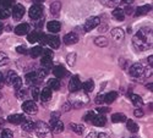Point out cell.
I'll return each mask as SVG.
<instances>
[{
    "mask_svg": "<svg viewBox=\"0 0 153 138\" xmlns=\"http://www.w3.org/2000/svg\"><path fill=\"white\" fill-rule=\"evenodd\" d=\"M132 44H134V46L137 50H140V52H142V50L147 49L148 45H149V43L147 41V35H145L143 33H141L140 31L135 34L134 39H132Z\"/></svg>",
    "mask_w": 153,
    "mask_h": 138,
    "instance_id": "cell-1",
    "label": "cell"
},
{
    "mask_svg": "<svg viewBox=\"0 0 153 138\" xmlns=\"http://www.w3.org/2000/svg\"><path fill=\"white\" fill-rule=\"evenodd\" d=\"M34 131L37 132V134L39 138H53L49 125H47L45 122L39 121V122L34 123Z\"/></svg>",
    "mask_w": 153,
    "mask_h": 138,
    "instance_id": "cell-2",
    "label": "cell"
},
{
    "mask_svg": "<svg viewBox=\"0 0 153 138\" xmlns=\"http://www.w3.org/2000/svg\"><path fill=\"white\" fill-rule=\"evenodd\" d=\"M43 11H44V9L41 4H34L33 6H31V9L28 11V15L32 20H38V18L42 17Z\"/></svg>",
    "mask_w": 153,
    "mask_h": 138,
    "instance_id": "cell-3",
    "label": "cell"
},
{
    "mask_svg": "<svg viewBox=\"0 0 153 138\" xmlns=\"http://www.w3.org/2000/svg\"><path fill=\"white\" fill-rule=\"evenodd\" d=\"M129 73L132 77H141L145 73V67L142 66V64H140V62H135L129 69Z\"/></svg>",
    "mask_w": 153,
    "mask_h": 138,
    "instance_id": "cell-4",
    "label": "cell"
},
{
    "mask_svg": "<svg viewBox=\"0 0 153 138\" xmlns=\"http://www.w3.org/2000/svg\"><path fill=\"white\" fill-rule=\"evenodd\" d=\"M22 109L26 114H30V115H33L38 111V106L33 100H27V102H25L22 104Z\"/></svg>",
    "mask_w": 153,
    "mask_h": 138,
    "instance_id": "cell-5",
    "label": "cell"
},
{
    "mask_svg": "<svg viewBox=\"0 0 153 138\" xmlns=\"http://www.w3.org/2000/svg\"><path fill=\"white\" fill-rule=\"evenodd\" d=\"M99 23H100L99 17H90V18L86 21L83 28H85L86 32H90V31L94 30L96 27H98V26H99Z\"/></svg>",
    "mask_w": 153,
    "mask_h": 138,
    "instance_id": "cell-6",
    "label": "cell"
},
{
    "mask_svg": "<svg viewBox=\"0 0 153 138\" xmlns=\"http://www.w3.org/2000/svg\"><path fill=\"white\" fill-rule=\"evenodd\" d=\"M81 87V81H80V77L77 75H74V76L70 78V82H69V91L71 93L74 92H77Z\"/></svg>",
    "mask_w": 153,
    "mask_h": 138,
    "instance_id": "cell-7",
    "label": "cell"
},
{
    "mask_svg": "<svg viewBox=\"0 0 153 138\" xmlns=\"http://www.w3.org/2000/svg\"><path fill=\"white\" fill-rule=\"evenodd\" d=\"M25 15V6L21 4H15L14 9H12V17H14L16 21L21 20Z\"/></svg>",
    "mask_w": 153,
    "mask_h": 138,
    "instance_id": "cell-8",
    "label": "cell"
},
{
    "mask_svg": "<svg viewBox=\"0 0 153 138\" xmlns=\"http://www.w3.org/2000/svg\"><path fill=\"white\" fill-rule=\"evenodd\" d=\"M42 77H41V75L38 73V72H30L26 75V82L27 84H37V83H39L42 82Z\"/></svg>",
    "mask_w": 153,
    "mask_h": 138,
    "instance_id": "cell-9",
    "label": "cell"
},
{
    "mask_svg": "<svg viewBox=\"0 0 153 138\" xmlns=\"http://www.w3.org/2000/svg\"><path fill=\"white\" fill-rule=\"evenodd\" d=\"M62 41H64V43H65L66 45H74V44L77 43L79 37H77V34H76V33L70 32V33L65 34V37H64V39H62Z\"/></svg>",
    "mask_w": 153,
    "mask_h": 138,
    "instance_id": "cell-10",
    "label": "cell"
},
{
    "mask_svg": "<svg viewBox=\"0 0 153 138\" xmlns=\"http://www.w3.org/2000/svg\"><path fill=\"white\" fill-rule=\"evenodd\" d=\"M31 31V27L28 23H21L19 26H16L15 28V33L17 35H25V34H28Z\"/></svg>",
    "mask_w": 153,
    "mask_h": 138,
    "instance_id": "cell-11",
    "label": "cell"
},
{
    "mask_svg": "<svg viewBox=\"0 0 153 138\" xmlns=\"http://www.w3.org/2000/svg\"><path fill=\"white\" fill-rule=\"evenodd\" d=\"M7 121L12 125H20L23 121H26V117H25L23 115H20V114H14V115H10L7 117Z\"/></svg>",
    "mask_w": 153,
    "mask_h": 138,
    "instance_id": "cell-12",
    "label": "cell"
},
{
    "mask_svg": "<svg viewBox=\"0 0 153 138\" xmlns=\"http://www.w3.org/2000/svg\"><path fill=\"white\" fill-rule=\"evenodd\" d=\"M92 122H93L94 126H97V127H103L104 125L107 123V119H105V116H104V115L98 114V115H96V116H94V119L92 120Z\"/></svg>",
    "mask_w": 153,
    "mask_h": 138,
    "instance_id": "cell-13",
    "label": "cell"
},
{
    "mask_svg": "<svg viewBox=\"0 0 153 138\" xmlns=\"http://www.w3.org/2000/svg\"><path fill=\"white\" fill-rule=\"evenodd\" d=\"M47 28H48V31H50L52 33H58L60 31V28H61V24H60L59 21H50L47 24Z\"/></svg>",
    "mask_w": 153,
    "mask_h": 138,
    "instance_id": "cell-14",
    "label": "cell"
},
{
    "mask_svg": "<svg viewBox=\"0 0 153 138\" xmlns=\"http://www.w3.org/2000/svg\"><path fill=\"white\" fill-rule=\"evenodd\" d=\"M47 38H48L47 44H49L50 48H53V49L59 48V45H60V39L58 38L56 35H47Z\"/></svg>",
    "mask_w": 153,
    "mask_h": 138,
    "instance_id": "cell-15",
    "label": "cell"
},
{
    "mask_svg": "<svg viewBox=\"0 0 153 138\" xmlns=\"http://www.w3.org/2000/svg\"><path fill=\"white\" fill-rule=\"evenodd\" d=\"M52 89L50 88H44V89H42V92L39 93V100H42V102H48V100H50L52 99Z\"/></svg>",
    "mask_w": 153,
    "mask_h": 138,
    "instance_id": "cell-16",
    "label": "cell"
},
{
    "mask_svg": "<svg viewBox=\"0 0 153 138\" xmlns=\"http://www.w3.org/2000/svg\"><path fill=\"white\" fill-rule=\"evenodd\" d=\"M152 6L151 5H143V6H140L136 9V12H135V16L138 17V16H143V15H147L148 12L151 11Z\"/></svg>",
    "mask_w": 153,
    "mask_h": 138,
    "instance_id": "cell-17",
    "label": "cell"
},
{
    "mask_svg": "<svg viewBox=\"0 0 153 138\" xmlns=\"http://www.w3.org/2000/svg\"><path fill=\"white\" fill-rule=\"evenodd\" d=\"M53 72H54V75H55V77H58V78L65 77V75H66V70H65V67H64L62 65L55 66L54 70H53Z\"/></svg>",
    "mask_w": 153,
    "mask_h": 138,
    "instance_id": "cell-18",
    "label": "cell"
},
{
    "mask_svg": "<svg viewBox=\"0 0 153 138\" xmlns=\"http://www.w3.org/2000/svg\"><path fill=\"white\" fill-rule=\"evenodd\" d=\"M81 87H82V89L85 91V93H91L94 89V82L92 80H88L85 83H82Z\"/></svg>",
    "mask_w": 153,
    "mask_h": 138,
    "instance_id": "cell-19",
    "label": "cell"
},
{
    "mask_svg": "<svg viewBox=\"0 0 153 138\" xmlns=\"http://www.w3.org/2000/svg\"><path fill=\"white\" fill-rule=\"evenodd\" d=\"M130 98H131L132 104H134L136 108H142V105H143V100H142V98L140 97L138 94H130Z\"/></svg>",
    "mask_w": 153,
    "mask_h": 138,
    "instance_id": "cell-20",
    "label": "cell"
},
{
    "mask_svg": "<svg viewBox=\"0 0 153 138\" xmlns=\"http://www.w3.org/2000/svg\"><path fill=\"white\" fill-rule=\"evenodd\" d=\"M111 37L115 41H118V42H121L123 39H124V32H123V30L121 28H114L113 31H111Z\"/></svg>",
    "mask_w": 153,
    "mask_h": 138,
    "instance_id": "cell-21",
    "label": "cell"
},
{
    "mask_svg": "<svg viewBox=\"0 0 153 138\" xmlns=\"http://www.w3.org/2000/svg\"><path fill=\"white\" fill-rule=\"evenodd\" d=\"M113 17L115 18V20H118V21H124V18H125V12H124V10L120 9V7L114 9V11H113Z\"/></svg>",
    "mask_w": 153,
    "mask_h": 138,
    "instance_id": "cell-22",
    "label": "cell"
},
{
    "mask_svg": "<svg viewBox=\"0 0 153 138\" xmlns=\"http://www.w3.org/2000/svg\"><path fill=\"white\" fill-rule=\"evenodd\" d=\"M42 52H43V48H42L41 45H37V46H34V48L31 49L30 55H31V58L37 59V58H39V56L42 55Z\"/></svg>",
    "mask_w": 153,
    "mask_h": 138,
    "instance_id": "cell-23",
    "label": "cell"
},
{
    "mask_svg": "<svg viewBox=\"0 0 153 138\" xmlns=\"http://www.w3.org/2000/svg\"><path fill=\"white\" fill-rule=\"evenodd\" d=\"M52 127V132L53 133H56V134H59V133H61L62 131H64V123L60 121V120H58L53 126H50Z\"/></svg>",
    "mask_w": 153,
    "mask_h": 138,
    "instance_id": "cell-24",
    "label": "cell"
},
{
    "mask_svg": "<svg viewBox=\"0 0 153 138\" xmlns=\"http://www.w3.org/2000/svg\"><path fill=\"white\" fill-rule=\"evenodd\" d=\"M60 10H61V4H60V1H54V3L50 4V12H52V15H54V16L59 15Z\"/></svg>",
    "mask_w": 153,
    "mask_h": 138,
    "instance_id": "cell-25",
    "label": "cell"
},
{
    "mask_svg": "<svg viewBox=\"0 0 153 138\" xmlns=\"http://www.w3.org/2000/svg\"><path fill=\"white\" fill-rule=\"evenodd\" d=\"M126 127H127V130H129L130 132H132V133L138 132V126H137V123L134 120H126Z\"/></svg>",
    "mask_w": 153,
    "mask_h": 138,
    "instance_id": "cell-26",
    "label": "cell"
},
{
    "mask_svg": "<svg viewBox=\"0 0 153 138\" xmlns=\"http://www.w3.org/2000/svg\"><path fill=\"white\" fill-rule=\"evenodd\" d=\"M111 121L114 123H118V122H125L126 121V116L121 112H117V114H113L111 115Z\"/></svg>",
    "mask_w": 153,
    "mask_h": 138,
    "instance_id": "cell-27",
    "label": "cell"
},
{
    "mask_svg": "<svg viewBox=\"0 0 153 138\" xmlns=\"http://www.w3.org/2000/svg\"><path fill=\"white\" fill-rule=\"evenodd\" d=\"M117 98H118V93H117V92H109L108 94L104 95V103L111 104Z\"/></svg>",
    "mask_w": 153,
    "mask_h": 138,
    "instance_id": "cell-28",
    "label": "cell"
},
{
    "mask_svg": "<svg viewBox=\"0 0 153 138\" xmlns=\"http://www.w3.org/2000/svg\"><path fill=\"white\" fill-rule=\"evenodd\" d=\"M39 35H41L39 32L33 31V32H31V33L27 34V41L30 43H36V42H38V39H39Z\"/></svg>",
    "mask_w": 153,
    "mask_h": 138,
    "instance_id": "cell-29",
    "label": "cell"
},
{
    "mask_svg": "<svg viewBox=\"0 0 153 138\" xmlns=\"http://www.w3.org/2000/svg\"><path fill=\"white\" fill-rule=\"evenodd\" d=\"M48 88L54 89V91L59 89V88H60V81L56 80V78H50V80L48 81Z\"/></svg>",
    "mask_w": 153,
    "mask_h": 138,
    "instance_id": "cell-30",
    "label": "cell"
},
{
    "mask_svg": "<svg viewBox=\"0 0 153 138\" xmlns=\"http://www.w3.org/2000/svg\"><path fill=\"white\" fill-rule=\"evenodd\" d=\"M70 127L76 134H82L83 131H85V127L80 123H70Z\"/></svg>",
    "mask_w": 153,
    "mask_h": 138,
    "instance_id": "cell-31",
    "label": "cell"
},
{
    "mask_svg": "<svg viewBox=\"0 0 153 138\" xmlns=\"http://www.w3.org/2000/svg\"><path fill=\"white\" fill-rule=\"evenodd\" d=\"M94 44L98 46H107L108 45V41L105 37H97L94 39Z\"/></svg>",
    "mask_w": 153,
    "mask_h": 138,
    "instance_id": "cell-32",
    "label": "cell"
},
{
    "mask_svg": "<svg viewBox=\"0 0 153 138\" xmlns=\"http://www.w3.org/2000/svg\"><path fill=\"white\" fill-rule=\"evenodd\" d=\"M17 77V75H16V72H14V71H9L7 72V75H6V83L7 84H12V82L15 81V78Z\"/></svg>",
    "mask_w": 153,
    "mask_h": 138,
    "instance_id": "cell-33",
    "label": "cell"
},
{
    "mask_svg": "<svg viewBox=\"0 0 153 138\" xmlns=\"http://www.w3.org/2000/svg\"><path fill=\"white\" fill-rule=\"evenodd\" d=\"M23 130L27 131V132H32L34 131V122L32 121H23Z\"/></svg>",
    "mask_w": 153,
    "mask_h": 138,
    "instance_id": "cell-34",
    "label": "cell"
},
{
    "mask_svg": "<svg viewBox=\"0 0 153 138\" xmlns=\"http://www.w3.org/2000/svg\"><path fill=\"white\" fill-rule=\"evenodd\" d=\"M41 65H42L44 69H50V67L53 66V61H52V59L42 58V60H41Z\"/></svg>",
    "mask_w": 153,
    "mask_h": 138,
    "instance_id": "cell-35",
    "label": "cell"
},
{
    "mask_svg": "<svg viewBox=\"0 0 153 138\" xmlns=\"http://www.w3.org/2000/svg\"><path fill=\"white\" fill-rule=\"evenodd\" d=\"M87 138H109L107 133L103 132H92L87 136Z\"/></svg>",
    "mask_w": 153,
    "mask_h": 138,
    "instance_id": "cell-36",
    "label": "cell"
},
{
    "mask_svg": "<svg viewBox=\"0 0 153 138\" xmlns=\"http://www.w3.org/2000/svg\"><path fill=\"white\" fill-rule=\"evenodd\" d=\"M9 64V56L5 53L0 52V66H5Z\"/></svg>",
    "mask_w": 153,
    "mask_h": 138,
    "instance_id": "cell-37",
    "label": "cell"
},
{
    "mask_svg": "<svg viewBox=\"0 0 153 138\" xmlns=\"http://www.w3.org/2000/svg\"><path fill=\"white\" fill-rule=\"evenodd\" d=\"M15 5V0H3V5H1V9H6L9 10L11 6Z\"/></svg>",
    "mask_w": 153,
    "mask_h": 138,
    "instance_id": "cell-38",
    "label": "cell"
},
{
    "mask_svg": "<svg viewBox=\"0 0 153 138\" xmlns=\"http://www.w3.org/2000/svg\"><path fill=\"white\" fill-rule=\"evenodd\" d=\"M12 87H14V88L15 89H20L21 88V87H22V80H21V77H16L15 78V81L14 82H12V84H11Z\"/></svg>",
    "mask_w": 153,
    "mask_h": 138,
    "instance_id": "cell-39",
    "label": "cell"
},
{
    "mask_svg": "<svg viewBox=\"0 0 153 138\" xmlns=\"http://www.w3.org/2000/svg\"><path fill=\"white\" fill-rule=\"evenodd\" d=\"M94 116H96L94 111H90V112H87V114L83 116V120H85L86 122H92V120L94 119Z\"/></svg>",
    "mask_w": 153,
    "mask_h": 138,
    "instance_id": "cell-40",
    "label": "cell"
},
{
    "mask_svg": "<svg viewBox=\"0 0 153 138\" xmlns=\"http://www.w3.org/2000/svg\"><path fill=\"white\" fill-rule=\"evenodd\" d=\"M75 60H76V54H75V53H71V54L68 55V58H66V61H68V64H69L70 66H74V65H75Z\"/></svg>",
    "mask_w": 153,
    "mask_h": 138,
    "instance_id": "cell-41",
    "label": "cell"
},
{
    "mask_svg": "<svg viewBox=\"0 0 153 138\" xmlns=\"http://www.w3.org/2000/svg\"><path fill=\"white\" fill-rule=\"evenodd\" d=\"M0 138H14V133H12L10 130L5 128V130L1 132V136H0Z\"/></svg>",
    "mask_w": 153,
    "mask_h": 138,
    "instance_id": "cell-42",
    "label": "cell"
},
{
    "mask_svg": "<svg viewBox=\"0 0 153 138\" xmlns=\"http://www.w3.org/2000/svg\"><path fill=\"white\" fill-rule=\"evenodd\" d=\"M42 55H43V58L53 59V56H54V53L52 52V50H49V49H43V52H42Z\"/></svg>",
    "mask_w": 153,
    "mask_h": 138,
    "instance_id": "cell-43",
    "label": "cell"
},
{
    "mask_svg": "<svg viewBox=\"0 0 153 138\" xmlns=\"http://www.w3.org/2000/svg\"><path fill=\"white\" fill-rule=\"evenodd\" d=\"M10 16V11L6 9H0V20H5Z\"/></svg>",
    "mask_w": 153,
    "mask_h": 138,
    "instance_id": "cell-44",
    "label": "cell"
},
{
    "mask_svg": "<svg viewBox=\"0 0 153 138\" xmlns=\"http://www.w3.org/2000/svg\"><path fill=\"white\" fill-rule=\"evenodd\" d=\"M47 41H48L47 35H45V34H43V33H41V35H39V39H38V42L41 43V45H44V44H47Z\"/></svg>",
    "mask_w": 153,
    "mask_h": 138,
    "instance_id": "cell-45",
    "label": "cell"
},
{
    "mask_svg": "<svg viewBox=\"0 0 153 138\" xmlns=\"http://www.w3.org/2000/svg\"><path fill=\"white\" fill-rule=\"evenodd\" d=\"M134 115H135L136 117H142V116H143V111H142V109H141V108H137V109H135V111H134Z\"/></svg>",
    "mask_w": 153,
    "mask_h": 138,
    "instance_id": "cell-46",
    "label": "cell"
},
{
    "mask_svg": "<svg viewBox=\"0 0 153 138\" xmlns=\"http://www.w3.org/2000/svg\"><path fill=\"white\" fill-rule=\"evenodd\" d=\"M96 103H97V104L104 103V95H103V94H98V95L96 97Z\"/></svg>",
    "mask_w": 153,
    "mask_h": 138,
    "instance_id": "cell-47",
    "label": "cell"
},
{
    "mask_svg": "<svg viewBox=\"0 0 153 138\" xmlns=\"http://www.w3.org/2000/svg\"><path fill=\"white\" fill-rule=\"evenodd\" d=\"M39 88H38V87H34L33 88V98L34 99H39Z\"/></svg>",
    "mask_w": 153,
    "mask_h": 138,
    "instance_id": "cell-48",
    "label": "cell"
},
{
    "mask_svg": "<svg viewBox=\"0 0 153 138\" xmlns=\"http://www.w3.org/2000/svg\"><path fill=\"white\" fill-rule=\"evenodd\" d=\"M16 52H17L19 54H26V53H27V49L21 45V46H17V48H16Z\"/></svg>",
    "mask_w": 153,
    "mask_h": 138,
    "instance_id": "cell-49",
    "label": "cell"
},
{
    "mask_svg": "<svg viewBox=\"0 0 153 138\" xmlns=\"http://www.w3.org/2000/svg\"><path fill=\"white\" fill-rule=\"evenodd\" d=\"M16 91H17V97L19 98H23L25 95H26V91H25V89L20 88V89H16Z\"/></svg>",
    "mask_w": 153,
    "mask_h": 138,
    "instance_id": "cell-50",
    "label": "cell"
},
{
    "mask_svg": "<svg viewBox=\"0 0 153 138\" xmlns=\"http://www.w3.org/2000/svg\"><path fill=\"white\" fill-rule=\"evenodd\" d=\"M110 109H108V108H98L97 109V111L99 112V114H102V115H104L105 114V112H108Z\"/></svg>",
    "mask_w": 153,
    "mask_h": 138,
    "instance_id": "cell-51",
    "label": "cell"
},
{
    "mask_svg": "<svg viewBox=\"0 0 153 138\" xmlns=\"http://www.w3.org/2000/svg\"><path fill=\"white\" fill-rule=\"evenodd\" d=\"M103 4H105L107 6H113L114 5V0H102Z\"/></svg>",
    "mask_w": 153,
    "mask_h": 138,
    "instance_id": "cell-52",
    "label": "cell"
},
{
    "mask_svg": "<svg viewBox=\"0 0 153 138\" xmlns=\"http://www.w3.org/2000/svg\"><path fill=\"white\" fill-rule=\"evenodd\" d=\"M124 12L125 14H127V15H131V12H132V9L130 7V6H127L125 10H124Z\"/></svg>",
    "mask_w": 153,
    "mask_h": 138,
    "instance_id": "cell-53",
    "label": "cell"
},
{
    "mask_svg": "<svg viewBox=\"0 0 153 138\" xmlns=\"http://www.w3.org/2000/svg\"><path fill=\"white\" fill-rule=\"evenodd\" d=\"M147 60H148V62H149V65L152 66V65H153V56H152V55H149V58H148Z\"/></svg>",
    "mask_w": 153,
    "mask_h": 138,
    "instance_id": "cell-54",
    "label": "cell"
},
{
    "mask_svg": "<svg viewBox=\"0 0 153 138\" xmlns=\"http://www.w3.org/2000/svg\"><path fill=\"white\" fill-rule=\"evenodd\" d=\"M3 83H4V77H3V75H1V72H0V87L3 86Z\"/></svg>",
    "mask_w": 153,
    "mask_h": 138,
    "instance_id": "cell-55",
    "label": "cell"
},
{
    "mask_svg": "<svg viewBox=\"0 0 153 138\" xmlns=\"http://www.w3.org/2000/svg\"><path fill=\"white\" fill-rule=\"evenodd\" d=\"M32 1H33V3H36V4H42V3L44 1V0H32Z\"/></svg>",
    "mask_w": 153,
    "mask_h": 138,
    "instance_id": "cell-56",
    "label": "cell"
},
{
    "mask_svg": "<svg viewBox=\"0 0 153 138\" xmlns=\"http://www.w3.org/2000/svg\"><path fill=\"white\" fill-rule=\"evenodd\" d=\"M124 3H126V4H131V3H134L135 0H123Z\"/></svg>",
    "mask_w": 153,
    "mask_h": 138,
    "instance_id": "cell-57",
    "label": "cell"
},
{
    "mask_svg": "<svg viewBox=\"0 0 153 138\" xmlns=\"http://www.w3.org/2000/svg\"><path fill=\"white\" fill-rule=\"evenodd\" d=\"M1 32H3V23L0 22V34H1Z\"/></svg>",
    "mask_w": 153,
    "mask_h": 138,
    "instance_id": "cell-58",
    "label": "cell"
},
{
    "mask_svg": "<svg viewBox=\"0 0 153 138\" xmlns=\"http://www.w3.org/2000/svg\"><path fill=\"white\" fill-rule=\"evenodd\" d=\"M1 5H3V0H0V9H1Z\"/></svg>",
    "mask_w": 153,
    "mask_h": 138,
    "instance_id": "cell-59",
    "label": "cell"
},
{
    "mask_svg": "<svg viewBox=\"0 0 153 138\" xmlns=\"http://www.w3.org/2000/svg\"><path fill=\"white\" fill-rule=\"evenodd\" d=\"M0 97H1V94H0Z\"/></svg>",
    "mask_w": 153,
    "mask_h": 138,
    "instance_id": "cell-60",
    "label": "cell"
}]
</instances>
